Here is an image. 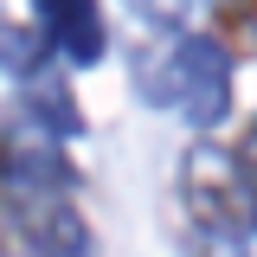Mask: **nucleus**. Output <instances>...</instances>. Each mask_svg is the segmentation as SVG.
<instances>
[{
    "label": "nucleus",
    "mask_w": 257,
    "mask_h": 257,
    "mask_svg": "<svg viewBox=\"0 0 257 257\" xmlns=\"http://www.w3.org/2000/svg\"><path fill=\"white\" fill-rule=\"evenodd\" d=\"M180 199L193 206V219L212 225V231H238L244 212H251V174H244V161L212 148V142H199L180 155Z\"/></svg>",
    "instance_id": "nucleus-2"
},
{
    "label": "nucleus",
    "mask_w": 257,
    "mask_h": 257,
    "mask_svg": "<svg viewBox=\"0 0 257 257\" xmlns=\"http://www.w3.org/2000/svg\"><path fill=\"white\" fill-rule=\"evenodd\" d=\"M244 39H251V45H257V13H244Z\"/></svg>",
    "instance_id": "nucleus-9"
},
{
    "label": "nucleus",
    "mask_w": 257,
    "mask_h": 257,
    "mask_svg": "<svg viewBox=\"0 0 257 257\" xmlns=\"http://www.w3.org/2000/svg\"><path fill=\"white\" fill-rule=\"evenodd\" d=\"M135 90L167 116L212 128L231 109V52L206 32H174V45H155L135 58Z\"/></svg>",
    "instance_id": "nucleus-1"
},
{
    "label": "nucleus",
    "mask_w": 257,
    "mask_h": 257,
    "mask_svg": "<svg viewBox=\"0 0 257 257\" xmlns=\"http://www.w3.org/2000/svg\"><path fill=\"white\" fill-rule=\"evenodd\" d=\"M39 7V26L58 45L71 64H96L103 58V20H96V0H32Z\"/></svg>",
    "instance_id": "nucleus-4"
},
{
    "label": "nucleus",
    "mask_w": 257,
    "mask_h": 257,
    "mask_svg": "<svg viewBox=\"0 0 257 257\" xmlns=\"http://www.w3.org/2000/svg\"><path fill=\"white\" fill-rule=\"evenodd\" d=\"M32 206H39V199H32ZM26 238L39 251H90V231L77 219V206H39L32 225H26Z\"/></svg>",
    "instance_id": "nucleus-5"
},
{
    "label": "nucleus",
    "mask_w": 257,
    "mask_h": 257,
    "mask_svg": "<svg viewBox=\"0 0 257 257\" xmlns=\"http://www.w3.org/2000/svg\"><path fill=\"white\" fill-rule=\"evenodd\" d=\"M0 187H7V193H26V199H39V193H64V187H71V167H64L45 142H32L26 122H20L7 142H0Z\"/></svg>",
    "instance_id": "nucleus-3"
},
{
    "label": "nucleus",
    "mask_w": 257,
    "mask_h": 257,
    "mask_svg": "<svg viewBox=\"0 0 257 257\" xmlns=\"http://www.w3.org/2000/svg\"><path fill=\"white\" fill-rule=\"evenodd\" d=\"M32 122H45L52 135H84V116L71 109V96L58 90V84H32V103H26Z\"/></svg>",
    "instance_id": "nucleus-6"
},
{
    "label": "nucleus",
    "mask_w": 257,
    "mask_h": 257,
    "mask_svg": "<svg viewBox=\"0 0 257 257\" xmlns=\"http://www.w3.org/2000/svg\"><path fill=\"white\" fill-rule=\"evenodd\" d=\"M0 64H7L13 77H32V71H39V39H26V32H0Z\"/></svg>",
    "instance_id": "nucleus-8"
},
{
    "label": "nucleus",
    "mask_w": 257,
    "mask_h": 257,
    "mask_svg": "<svg viewBox=\"0 0 257 257\" xmlns=\"http://www.w3.org/2000/svg\"><path fill=\"white\" fill-rule=\"evenodd\" d=\"M122 7L142 20V26H155V32H187L206 0H122Z\"/></svg>",
    "instance_id": "nucleus-7"
}]
</instances>
